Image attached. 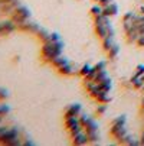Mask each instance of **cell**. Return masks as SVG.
<instances>
[{
    "mask_svg": "<svg viewBox=\"0 0 144 146\" xmlns=\"http://www.w3.org/2000/svg\"><path fill=\"white\" fill-rule=\"evenodd\" d=\"M60 51H62V45H60L59 40H49V42H46L45 46H43V54H45V56L49 58V59H52V61H53L56 56H59Z\"/></svg>",
    "mask_w": 144,
    "mask_h": 146,
    "instance_id": "1",
    "label": "cell"
},
{
    "mask_svg": "<svg viewBox=\"0 0 144 146\" xmlns=\"http://www.w3.org/2000/svg\"><path fill=\"white\" fill-rule=\"evenodd\" d=\"M53 64H55L60 71L69 72V70H71V67H69V64H68V61H66L65 58H62V56H56V58L53 59Z\"/></svg>",
    "mask_w": 144,
    "mask_h": 146,
    "instance_id": "2",
    "label": "cell"
},
{
    "mask_svg": "<svg viewBox=\"0 0 144 146\" xmlns=\"http://www.w3.org/2000/svg\"><path fill=\"white\" fill-rule=\"evenodd\" d=\"M28 17H29V12L25 7H20L19 10H16V13L13 16V19L16 20V22H20V23H23Z\"/></svg>",
    "mask_w": 144,
    "mask_h": 146,
    "instance_id": "3",
    "label": "cell"
},
{
    "mask_svg": "<svg viewBox=\"0 0 144 146\" xmlns=\"http://www.w3.org/2000/svg\"><path fill=\"white\" fill-rule=\"evenodd\" d=\"M66 126L72 130V133L81 130V126H79V123H78V120H76L75 117H68V120H66Z\"/></svg>",
    "mask_w": 144,
    "mask_h": 146,
    "instance_id": "4",
    "label": "cell"
},
{
    "mask_svg": "<svg viewBox=\"0 0 144 146\" xmlns=\"http://www.w3.org/2000/svg\"><path fill=\"white\" fill-rule=\"evenodd\" d=\"M117 6L114 5V3H110V5H105V7L102 9V12H104V16H112V15H115L117 13Z\"/></svg>",
    "mask_w": 144,
    "mask_h": 146,
    "instance_id": "5",
    "label": "cell"
},
{
    "mask_svg": "<svg viewBox=\"0 0 144 146\" xmlns=\"http://www.w3.org/2000/svg\"><path fill=\"white\" fill-rule=\"evenodd\" d=\"M78 113H79V106H71V107L68 109L66 116H68V117H75Z\"/></svg>",
    "mask_w": 144,
    "mask_h": 146,
    "instance_id": "6",
    "label": "cell"
},
{
    "mask_svg": "<svg viewBox=\"0 0 144 146\" xmlns=\"http://www.w3.org/2000/svg\"><path fill=\"white\" fill-rule=\"evenodd\" d=\"M92 13L95 16H102V15H104V12H102L101 7H92Z\"/></svg>",
    "mask_w": 144,
    "mask_h": 146,
    "instance_id": "7",
    "label": "cell"
},
{
    "mask_svg": "<svg viewBox=\"0 0 144 146\" xmlns=\"http://www.w3.org/2000/svg\"><path fill=\"white\" fill-rule=\"evenodd\" d=\"M91 72H92V70H91V67H89V65H85L84 68H82V74H84V75H85V74H88V75H89Z\"/></svg>",
    "mask_w": 144,
    "mask_h": 146,
    "instance_id": "8",
    "label": "cell"
},
{
    "mask_svg": "<svg viewBox=\"0 0 144 146\" xmlns=\"http://www.w3.org/2000/svg\"><path fill=\"white\" fill-rule=\"evenodd\" d=\"M137 44L140 46H144V35H140V38L137 39Z\"/></svg>",
    "mask_w": 144,
    "mask_h": 146,
    "instance_id": "9",
    "label": "cell"
},
{
    "mask_svg": "<svg viewBox=\"0 0 144 146\" xmlns=\"http://www.w3.org/2000/svg\"><path fill=\"white\" fill-rule=\"evenodd\" d=\"M111 2H112V0H101V3H102V5H110Z\"/></svg>",
    "mask_w": 144,
    "mask_h": 146,
    "instance_id": "10",
    "label": "cell"
},
{
    "mask_svg": "<svg viewBox=\"0 0 144 146\" xmlns=\"http://www.w3.org/2000/svg\"><path fill=\"white\" fill-rule=\"evenodd\" d=\"M5 111H7V107H3V106H0V114H2V113H5Z\"/></svg>",
    "mask_w": 144,
    "mask_h": 146,
    "instance_id": "11",
    "label": "cell"
},
{
    "mask_svg": "<svg viewBox=\"0 0 144 146\" xmlns=\"http://www.w3.org/2000/svg\"><path fill=\"white\" fill-rule=\"evenodd\" d=\"M5 2H13V0H5Z\"/></svg>",
    "mask_w": 144,
    "mask_h": 146,
    "instance_id": "12",
    "label": "cell"
},
{
    "mask_svg": "<svg viewBox=\"0 0 144 146\" xmlns=\"http://www.w3.org/2000/svg\"><path fill=\"white\" fill-rule=\"evenodd\" d=\"M143 107H144V98H143Z\"/></svg>",
    "mask_w": 144,
    "mask_h": 146,
    "instance_id": "13",
    "label": "cell"
}]
</instances>
